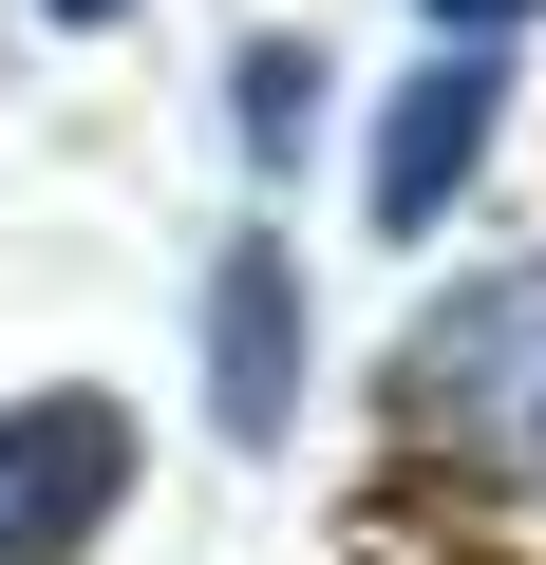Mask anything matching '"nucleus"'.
Here are the masks:
<instances>
[{
	"instance_id": "20e7f679",
	"label": "nucleus",
	"mask_w": 546,
	"mask_h": 565,
	"mask_svg": "<svg viewBox=\"0 0 546 565\" xmlns=\"http://www.w3.org/2000/svg\"><path fill=\"white\" fill-rule=\"evenodd\" d=\"M207 434L226 452H283L302 434V264L264 245V226L207 264Z\"/></svg>"
},
{
	"instance_id": "39448f33",
	"label": "nucleus",
	"mask_w": 546,
	"mask_h": 565,
	"mask_svg": "<svg viewBox=\"0 0 546 565\" xmlns=\"http://www.w3.org/2000/svg\"><path fill=\"white\" fill-rule=\"evenodd\" d=\"M226 132H245V170H302V132H321V39L226 57Z\"/></svg>"
},
{
	"instance_id": "423d86ee",
	"label": "nucleus",
	"mask_w": 546,
	"mask_h": 565,
	"mask_svg": "<svg viewBox=\"0 0 546 565\" xmlns=\"http://www.w3.org/2000/svg\"><path fill=\"white\" fill-rule=\"evenodd\" d=\"M433 20H452V39H508V20H546V0H433Z\"/></svg>"
},
{
	"instance_id": "0eeeda50",
	"label": "nucleus",
	"mask_w": 546,
	"mask_h": 565,
	"mask_svg": "<svg viewBox=\"0 0 546 565\" xmlns=\"http://www.w3.org/2000/svg\"><path fill=\"white\" fill-rule=\"evenodd\" d=\"M57 20H76V39H95V20H132V0H57Z\"/></svg>"
},
{
	"instance_id": "f03ea898",
	"label": "nucleus",
	"mask_w": 546,
	"mask_h": 565,
	"mask_svg": "<svg viewBox=\"0 0 546 565\" xmlns=\"http://www.w3.org/2000/svg\"><path fill=\"white\" fill-rule=\"evenodd\" d=\"M151 490V434L132 396L95 377H39V396H0V565H95Z\"/></svg>"
},
{
	"instance_id": "7ed1b4c3",
	"label": "nucleus",
	"mask_w": 546,
	"mask_h": 565,
	"mask_svg": "<svg viewBox=\"0 0 546 565\" xmlns=\"http://www.w3.org/2000/svg\"><path fill=\"white\" fill-rule=\"evenodd\" d=\"M490 132H508V57H490V39H452L415 95H377V132H358V226H377V245H433V226L471 207Z\"/></svg>"
},
{
	"instance_id": "f257e3e1",
	"label": "nucleus",
	"mask_w": 546,
	"mask_h": 565,
	"mask_svg": "<svg viewBox=\"0 0 546 565\" xmlns=\"http://www.w3.org/2000/svg\"><path fill=\"white\" fill-rule=\"evenodd\" d=\"M377 434L433 471V490H490V509H546V264H471L396 321L377 359Z\"/></svg>"
}]
</instances>
